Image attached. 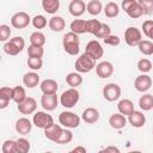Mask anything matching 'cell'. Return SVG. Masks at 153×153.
<instances>
[{"mask_svg": "<svg viewBox=\"0 0 153 153\" xmlns=\"http://www.w3.org/2000/svg\"><path fill=\"white\" fill-rule=\"evenodd\" d=\"M62 44H63V49L67 54L69 55H76L80 50V39L78 37L76 33L74 32H67L65 36H63V39H62Z\"/></svg>", "mask_w": 153, "mask_h": 153, "instance_id": "6da1fadb", "label": "cell"}, {"mask_svg": "<svg viewBox=\"0 0 153 153\" xmlns=\"http://www.w3.org/2000/svg\"><path fill=\"white\" fill-rule=\"evenodd\" d=\"M79 98H80V94H79L78 90L74 87H71V88L66 90L65 92H62V94L60 96V104L63 108L71 109L76 105V103L79 102Z\"/></svg>", "mask_w": 153, "mask_h": 153, "instance_id": "7a4b0ae2", "label": "cell"}, {"mask_svg": "<svg viewBox=\"0 0 153 153\" xmlns=\"http://www.w3.org/2000/svg\"><path fill=\"white\" fill-rule=\"evenodd\" d=\"M24 47H25L24 38L20 36H16V37L11 38L10 41H6V43L4 44V50L7 55L16 56L24 49Z\"/></svg>", "mask_w": 153, "mask_h": 153, "instance_id": "3957f363", "label": "cell"}, {"mask_svg": "<svg viewBox=\"0 0 153 153\" xmlns=\"http://www.w3.org/2000/svg\"><path fill=\"white\" fill-rule=\"evenodd\" d=\"M96 67V60L86 53L81 54L75 61V69L78 73H88Z\"/></svg>", "mask_w": 153, "mask_h": 153, "instance_id": "277c9868", "label": "cell"}, {"mask_svg": "<svg viewBox=\"0 0 153 153\" xmlns=\"http://www.w3.org/2000/svg\"><path fill=\"white\" fill-rule=\"evenodd\" d=\"M59 122L66 128H76L80 124V117L72 111H62L59 116Z\"/></svg>", "mask_w": 153, "mask_h": 153, "instance_id": "5b68a950", "label": "cell"}, {"mask_svg": "<svg viewBox=\"0 0 153 153\" xmlns=\"http://www.w3.org/2000/svg\"><path fill=\"white\" fill-rule=\"evenodd\" d=\"M142 39L141 31L135 26H129L124 31V41L129 47H135Z\"/></svg>", "mask_w": 153, "mask_h": 153, "instance_id": "8992f818", "label": "cell"}, {"mask_svg": "<svg viewBox=\"0 0 153 153\" xmlns=\"http://www.w3.org/2000/svg\"><path fill=\"white\" fill-rule=\"evenodd\" d=\"M120 96H121V87L117 84L110 82V84H106L103 87V97L106 100L115 102L120 98Z\"/></svg>", "mask_w": 153, "mask_h": 153, "instance_id": "52a82bcc", "label": "cell"}, {"mask_svg": "<svg viewBox=\"0 0 153 153\" xmlns=\"http://www.w3.org/2000/svg\"><path fill=\"white\" fill-rule=\"evenodd\" d=\"M85 53L97 61V60H99L100 57H103L104 49L102 48V44H100L98 41H94V39H93V41H90V42L86 44Z\"/></svg>", "mask_w": 153, "mask_h": 153, "instance_id": "ba28073f", "label": "cell"}, {"mask_svg": "<svg viewBox=\"0 0 153 153\" xmlns=\"http://www.w3.org/2000/svg\"><path fill=\"white\" fill-rule=\"evenodd\" d=\"M32 122H33V124H35L37 128L44 129L45 127H48L49 124H51V123L54 122V120H53V116L49 115L48 112L37 111V112H35V115H33Z\"/></svg>", "mask_w": 153, "mask_h": 153, "instance_id": "9c48e42d", "label": "cell"}, {"mask_svg": "<svg viewBox=\"0 0 153 153\" xmlns=\"http://www.w3.org/2000/svg\"><path fill=\"white\" fill-rule=\"evenodd\" d=\"M30 22L31 18L26 12H17L11 18V24L16 29H24L30 24Z\"/></svg>", "mask_w": 153, "mask_h": 153, "instance_id": "30bf717a", "label": "cell"}, {"mask_svg": "<svg viewBox=\"0 0 153 153\" xmlns=\"http://www.w3.org/2000/svg\"><path fill=\"white\" fill-rule=\"evenodd\" d=\"M37 109V102L32 97H26L23 102L18 103V111L23 115H31Z\"/></svg>", "mask_w": 153, "mask_h": 153, "instance_id": "8fae6325", "label": "cell"}, {"mask_svg": "<svg viewBox=\"0 0 153 153\" xmlns=\"http://www.w3.org/2000/svg\"><path fill=\"white\" fill-rule=\"evenodd\" d=\"M96 73L100 79H106L112 75L114 73V66L109 61H102L98 65H96Z\"/></svg>", "mask_w": 153, "mask_h": 153, "instance_id": "7c38bea8", "label": "cell"}, {"mask_svg": "<svg viewBox=\"0 0 153 153\" xmlns=\"http://www.w3.org/2000/svg\"><path fill=\"white\" fill-rule=\"evenodd\" d=\"M41 105L47 111H53L57 106V96L56 93H43L41 98Z\"/></svg>", "mask_w": 153, "mask_h": 153, "instance_id": "4fadbf2b", "label": "cell"}, {"mask_svg": "<svg viewBox=\"0 0 153 153\" xmlns=\"http://www.w3.org/2000/svg\"><path fill=\"white\" fill-rule=\"evenodd\" d=\"M151 86H152V79L149 75H146V74H141L136 76L134 81V87L139 92H146L151 88Z\"/></svg>", "mask_w": 153, "mask_h": 153, "instance_id": "5bb4252c", "label": "cell"}, {"mask_svg": "<svg viewBox=\"0 0 153 153\" xmlns=\"http://www.w3.org/2000/svg\"><path fill=\"white\" fill-rule=\"evenodd\" d=\"M61 130H62L61 126L53 122L51 124H49L48 127L44 128V136H45L48 140L55 142V141L59 139V136H60V134H61Z\"/></svg>", "mask_w": 153, "mask_h": 153, "instance_id": "9a60e30c", "label": "cell"}, {"mask_svg": "<svg viewBox=\"0 0 153 153\" xmlns=\"http://www.w3.org/2000/svg\"><path fill=\"white\" fill-rule=\"evenodd\" d=\"M86 10V5L82 0H72L68 6V11L73 17H80L84 14Z\"/></svg>", "mask_w": 153, "mask_h": 153, "instance_id": "2e32d148", "label": "cell"}, {"mask_svg": "<svg viewBox=\"0 0 153 153\" xmlns=\"http://www.w3.org/2000/svg\"><path fill=\"white\" fill-rule=\"evenodd\" d=\"M128 121L134 128H141L146 122V117L141 111L134 110L128 115Z\"/></svg>", "mask_w": 153, "mask_h": 153, "instance_id": "e0dca14e", "label": "cell"}, {"mask_svg": "<svg viewBox=\"0 0 153 153\" xmlns=\"http://www.w3.org/2000/svg\"><path fill=\"white\" fill-rule=\"evenodd\" d=\"M81 118H82L86 123L93 124V123H96V122L99 120V111H98L96 108H86V109L82 111Z\"/></svg>", "mask_w": 153, "mask_h": 153, "instance_id": "ac0fdd59", "label": "cell"}, {"mask_svg": "<svg viewBox=\"0 0 153 153\" xmlns=\"http://www.w3.org/2000/svg\"><path fill=\"white\" fill-rule=\"evenodd\" d=\"M109 124L114 129H122L127 124V118L122 114H112L109 118Z\"/></svg>", "mask_w": 153, "mask_h": 153, "instance_id": "d6986e66", "label": "cell"}, {"mask_svg": "<svg viewBox=\"0 0 153 153\" xmlns=\"http://www.w3.org/2000/svg\"><path fill=\"white\" fill-rule=\"evenodd\" d=\"M31 128H32V123L30 122L29 118L22 117L19 120H17V122H16V130H17V133H19L22 135L29 134L31 131Z\"/></svg>", "mask_w": 153, "mask_h": 153, "instance_id": "ffe728a7", "label": "cell"}, {"mask_svg": "<svg viewBox=\"0 0 153 153\" xmlns=\"http://www.w3.org/2000/svg\"><path fill=\"white\" fill-rule=\"evenodd\" d=\"M39 82V75L35 72H29V73H25L24 76H23V84L29 87V88H33L38 85Z\"/></svg>", "mask_w": 153, "mask_h": 153, "instance_id": "44dd1931", "label": "cell"}, {"mask_svg": "<svg viewBox=\"0 0 153 153\" xmlns=\"http://www.w3.org/2000/svg\"><path fill=\"white\" fill-rule=\"evenodd\" d=\"M39 87H41V91L43 93H56L59 85L54 79H45L41 82Z\"/></svg>", "mask_w": 153, "mask_h": 153, "instance_id": "7402d4cb", "label": "cell"}, {"mask_svg": "<svg viewBox=\"0 0 153 153\" xmlns=\"http://www.w3.org/2000/svg\"><path fill=\"white\" fill-rule=\"evenodd\" d=\"M65 26H66V22H65V19H63L62 17H60V16H54V17H51L50 20H49V27H50L53 31H55V32L62 31V30L65 29Z\"/></svg>", "mask_w": 153, "mask_h": 153, "instance_id": "603a6c76", "label": "cell"}, {"mask_svg": "<svg viewBox=\"0 0 153 153\" xmlns=\"http://www.w3.org/2000/svg\"><path fill=\"white\" fill-rule=\"evenodd\" d=\"M117 109L120 114L128 116L131 111H134V104L130 99H121L117 104Z\"/></svg>", "mask_w": 153, "mask_h": 153, "instance_id": "cb8c5ba5", "label": "cell"}, {"mask_svg": "<svg viewBox=\"0 0 153 153\" xmlns=\"http://www.w3.org/2000/svg\"><path fill=\"white\" fill-rule=\"evenodd\" d=\"M42 7L47 13L54 14L60 8V0H42Z\"/></svg>", "mask_w": 153, "mask_h": 153, "instance_id": "d4e9b609", "label": "cell"}, {"mask_svg": "<svg viewBox=\"0 0 153 153\" xmlns=\"http://www.w3.org/2000/svg\"><path fill=\"white\" fill-rule=\"evenodd\" d=\"M66 82H67L71 87L76 88L78 86L81 85V82H82V76L80 75V73L71 72V73H68L67 76H66Z\"/></svg>", "mask_w": 153, "mask_h": 153, "instance_id": "484cf974", "label": "cell"}, {"mask_svg": "<svg viewBox=\"0 0 153 153\" xmlns=\"http://www.w3.org/2000/svg\"><path fill=\"white\" fill-rule=\"evenodd\" d=\"M71 31L80 35V33H85L86 32V20L84 19H74L71 23Z\"/></svg>", "mask_w": 153, "mask_h": 153, "instance_id": "4316f807", "label": "cell"}, {"mask_svg": "<svg viewBox=\"0 0 153 153\" xmlns=\"http://www.w3.org/2000/svg\"><path fill=\"white\" fill-rule=\"evenodd\" d=\"M139 105L143 111H149L153 108V96L149 93H146L140 97L139 99Z\"/></svg>", "mask_w": 153, "mask_h": 153, "instance_id": "83f0119b", "label": "cell"}, {"mask_svg": "<svg viewBox=\"0 0 153 153\" xmlns=\"http://www.w3.org/2000/svg\"><path fill=\"white\" fill-rule=\"evenodd\" d=\"M86 10L92 16H98L102 11H103V6L102 2L99 0H91L88 1V4L86 5Z\"/></svg>", "mask_w": 153, "mask_h": 153, "instance_id": "f1b7e54d", "label": "cell"}, {"mask_svg": "<svg viewBox=\"0 0 153 153\" xmlns=\"http://www.w3.org/2000/svg\"><path fill=\"white\" fill-rule=\"evenodd\" d=\"M104 13H105V16H106L108 18H115V17H117L118 13H120V7H118V5H117L116 2L110 1V2H108V4L105 5V7H104Z\"/></svg>", "mask_w": 153, "mask_h": 153, "instance_id": "f546056e", "label": "cell"}, {"mask_svg": "<svg viewBox=\"0 0 153 153\" xmlns=\"http://www.w3.org/2000/svg\"><path fill=\"white\" fill-rule=\"evenodd\" d=\"M26 98V93L23 86H16L12 88V100H14L17 104L23 102Z\"/></svg>", "mask_w": 153, "mask_h": 153, "instance_id": "4dcf8cb0", "label": "cell"}, {"mask_svg": "<svg viewBox=\"0 0 153 153\" xmlns=\"http://www.w3.org/2000/svg\"><path fill=\"white\" fill-rule=\"evenodd\" d=\"M30 142L25 137H19L16 140V153H26L30 151Z\"/></svg>", "mask_w": 153, "mask_h": 153, "instance_id": "1f68e13d", "label": "cell"}, {"mask_svg": "<svg viewBox=\"0 0 153 153\" xmlns=\"http://www.w3.org/2000/svg\"><path fill=\"white\" fill-rule=\"evenodd\" d=\"M137 47H139L140 53H142L143 55L149 56V55L153 54V43H152L151 41H148V39H145V41L141 39V41L139 42Z\"/></svg>", "mask_w": 153, "mask_h": 153, "instance_id": "d6a6232c", "label": "cell"}, {"mask_svg": "<svg viewBox=\"0 0 153 153\" xmlns=\"http://www.w3.org/2000/svg\"><path fill=\"white\" fill-rule=\"evenodd\" d=\"M30 43L32 45H38V47H43L45 44V36L39 32V31H35L31 33L30 36Z\"/></svg>", "mask_w": 153, "mask_h": 153, "instance_id": "836d02e7", "label": "cell"}, {"mask_svg": "<svg viewBox=\"0 0 153 153\" xmlns=\"http://www.w3.org/2000/svg\"><path fill=\"white\" fill-rule=\"evenodd\" d=\"M72 139H73V133H72L71 130H68L67 128H66V129H63V128H62L61 134H60L59 139H57L55 142H56V143H60V145L69 143V142L72 141Z\"/></svg>", "mask_w": 153, "mask_h": 153, "instance_id": "e575fe53", "label": "cell"}, {"mask_svg": "<svg viewBox=\"0 0 153 153\" xmlns=\"http://www.w3.org/2000/svg\"><path fill=\"white\" fill-rule=\"evenodd\" d=\"M44 54V49L43 47H38V45H32L30 44L27 48V56L29 57H41Z\"/></svg>", "mask_w": 153, "mask_h": 153, "instance_id": "d590c367", "label": "cell"}, {"mask_svg": "<svg viewBox=\"0 0 153 153\" xmlns=\"http://www.w3.org/2000/svg\"><path fill=\"white\" fill-rule=\"evenodd\" d=\"M100 22L98 19H90V20H86V32L88 33H92L94 35L98 29L100 27Z\"/></svg>", "mask_w": 153, "mask_h": 153, "instance_id": "8d00e7d4", "label": "cell"}, {"mask_svg": "<svg viewBox=\"0 0 153 153\" xmlns=\"http://www.w3.org/2000/svg\"><path fill=\"white\" fill-rule=\"evenodd\" d=\"M31 22H32V25H33L36 29H43V27H45L47 24H48L47 18H45L44 16H42V14L35 16V17L31 19Z\"/></svg>", "mask_w": 153, "mask_h": 153, "instance_id": "74e56055", "label": "cell"}, {"mask_svg": "<svg viewBox=\"0 0 153 153\" xmlns=\"http://www.w3.org/2000/svg\"><path fill=\"white\" fill-rule=\"evenodd\" d=\"M137 69L142 73H148L152 69V62L148 59H141L137 62Z\"/></svg>", "mask_w": 153, "mask_h": 153, "instance_id": "f35d334b", "label": "cell"}, {"mask_svg": "<svg viewBox=\"0 0 153 153\" xmlns=\"http://www.w3.org/2000/svg\"><path fill=\"white\" fill-rule=\"evenodd\" d=\"M27 66L32 69V71H38L42 68L43 66V61L41 57H29L27 59Z\"/></svg>", "mask_w": 153, "mask_h": 153, "instance_id": "ab89813d", "label": "cell"}, {"mask_svg": "<svg viewBox=\"0 0 153 153\" xmlns=\"http://www.w3.org/2000/svg\"><path fill=\"white\" fill-rule=\"evenodd\" d=\"M137 2L143 10V14L153 13V0H137Z\"/></svg>", "mask_w": 153, "mask_h": 153, "instance_id": "60d3db41", "label": "cell"}, {"mask_svg": "<svg viewBox=\"0 0 153 153\" xmlns=\"http://www.w3.org/2000/svg\"><path fill=\"white\" fill-rule=\"evenodd\" d=\"M137 1V0H136ZM130 18H133V19H136V18H140L142 14H143V10H142V7L140 6V4L139 2H136L135 5H134V7L127 13Z\"/></svg>", "mask_w": 153, "mask_h": 153, "instance_id": "b9f144b4", "label": "cell"}, {"mask_svg": "<svg viewBox=\"0 0 153 153\" xmlns=\"http://www.w3.org/2000/svg\"><path fill=\"white\" fill-rule=\"evenodd\" d=\"M110 32H111L110 26H109L108 24H105V23H102V24H100V27H99L98 31L94 33V36H96L97 38H104V37H106L108 35H110Z\"/></svg>", "mask_w": 153, "mask_h": 153, "instance_id": "7bdbcfd3", "label": "cell"}, {"mask_svg": "<svg viewBox=\"0 0 153 153\" xmlns=\"http://www.w3.org/2000/svg\"><path fill=\"white\" fill-rule=\"evenodd\" d=\"M142 30H143V33L148 38H152L153 37V20L148 19V20L143 22L142 23Z\"/></svg>", "mask_w": 153, "mask_h": 153, "instance_id": "ee69618b", "label": "cell"}, {"mask_svg": "<svg viewBox=\"0 0 153 153\" xmlns=\"http://www.w3.org/2000/svg\"><path fill=\"white\" fill-rule=\"evenodd\" d=\"M2 152L4 153H16V141L14 140H6L2 143Z\"/></svg>", "mask_w": 153, "mask_h": 153, "instance_id": "f6af8a7d", "label": "cell"}, {"mask_svg": "<svg viewBox=\"0 0 153 153\" xmlns=\"http://www.w3.org/2000/svg\"><path fill=\"white\" fill-rule=\"evenodd\" d=\"M11 36V29L8 25H0V42H6Z\"/></svg>", "mask_w": 153, "mask_h": 153, "instance_id": "bcb514c9", "label": "cell"}, {"mask_svg": "<svg viewBox=\"0 0 153 153\" xmlns=\"http://www.w3.org/2000/svg\"><path fill=\"white\" fill-rule=\"evenodd\" d=\"M103 42L108 45H118L120 44V37L116 35H108L103 38Z\"/></svg>", "mask_w": 153, "mask_h": 153, "instance_id": "7dc6e473", "label": "cell"}, {"mask_svg": "<svg viewBox=\"0 0 153 153\" xmlns=\"http://www.w3.org/2000/svg\"><path fill=\"white\" fill-rule=\"evenodd\" d=\"M0 96L2 98L7 99V100H11L12 99V88L11 87H7V86L1 87L0 88Z\"/></svg>", "mask_w": 153, "mask_h": 153, "instance_id": "c3c4849f", "label": "cell"}, {"mask_svg": "<svg viewBox=\"0 0 153 153\" xmlns=\"http://www.w3.org/2000/svg\"><path fill=\"white\" fill-rule=\"evenodd\" d=\"M136 2H137L136 0H123V1H122V8H123V11H124L126 13H128V12L134 7V5H135Z\"/></svg>", "mask_w": 153, "mask_h": 153, "instance_id": "681fc988", "label": "cell"}, {"mask_svg": "<svg viewBox=\"0 0 153 153\" xmlns=\"http://www.w3.org/2000/svg\"><path fill=\"white\" fill-rule=\"evenodd\" d=\"M8 103H10V100H7L0 96V109H6L8 106Z\"/></svg>", "mask_w": 153, "mask_h": 153, "instance_id": "f907efd6", "label": "cell"}, {"mask_svg": "<svg viewBox=\"0 0 153 153\" xmlns=\"http://www.w3.org/2000/svg\"><path fill=\"white\" fill-rule=\"evenodd\" d=\"M103 152H114V153H115V152H117V153H118V152H120V149H118L117 147H106V148H104V149H103Z\"/></svg>", "mask_w": 153, "mask_h": 153, "instance_id": "816d5d0a", "label": "cell"}, {"mask_svg": "<svg viewBox=\"0 0 153 153\" xmlns=\"http://www.w3.org/2000/svg\"><path fill=\"white\" fill-rule=\"evenodd\" d=\"M72 152H81V153H85V152H86V148H84V147L79 146V147L73 148V149H72Z\"/></svg>", "mask_w": 153, "mask_h": 153, "instance_id": "f5cc1de1", "label": "cell"}, {"mask_svg": "<svg viewBox=\"0 0 153 153\" xmlns=\"http://www.w3.org/2000/svg\"><path fill=\"white\" fill-rule=\"evenodd\" d=\"M0 61H1V55H0Z\"/></svg>", "mask_w": 153, "mask_h": 153, "instance_id": "db71d44e", "label": "cell"}]
</instances>
